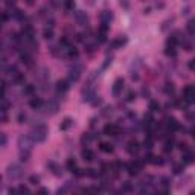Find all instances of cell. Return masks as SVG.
<instances>
[{
    "label": "cell",
    "mask_w": 195,
    "mask_h": 195,
    "mask_svg": "<svg viewBox=\"0 0 195 195\" xmlns=\"http://www.w3.org/2000/svg\"><path fill=\"white\" fill-rule=\"evenodd\" d=\"M31 136H32L34 142H44V140H46V136H47V128H46V125L38 123L37 127H34Z\"/></svg>",
    "instance_id": "6da1fadb"
},
{
    "label": "cell",
    "mask_w": 195,
    "mask_h": 195,
    "mask_svg": "<svg viewBox=\"0 0 195 195\" xmlns=\"http://www.w3.org/2000/svg\"><path fill=\"white\" fill-rule=\"evenodd\" d=\"M6 175H8V179H11V180H19L23 177V168L17 163L9 165L6 169Z\"/></svg>",
    "instance_id": "7a4b0ae2"
},
{
    "label": "cell",
    "mask_w": 195,
    "mask_h": 195,
    "mask_svg": "<svg viewBox=\"0 0 195 195\" xmlns=\"http://www.w3.org/2000/svg\"><path fill=\"white\" fill-rule=\"evenodd\" d=\"M32 143H34V139H32L31 134H23V136L19 137V146H20V149H31Z\"/></svg>",
    "instance_id": "3957f363"
},
{
    "label": "cell",
    "mask_w": 195,
    "mask_h": 195,
    "mask_svg": "<svg viewBox=\"0 0 195 195\" xmlns=\"http://www.w3.org/2000/svg\"><path fill=\"white\" fill-rule=\"evenodd\" d=\"M70 84H72V82H70L69 79H61V81H58L57 82V92H58V95L64 96V93L69 90Z\"/></svg>",
    "instance_id": "277c9868"
},
{
    "label": "cell",
    "mask_w": 195,
    "mask_h": 195,
    "mask_svg": "<svg viewBox=\"0 0 195 195\" xmlns=\"http://www.w3.org/2000/svg\"><path fill=\"white\" fill-rule=\"evenodd\" d=\"M165 127L168 128V131H179L181 128V125L179 122H177L174 118H166L165 120Z\"/></svg>",
    "instance_id": "5b68a950"
},
{
    "label": "cell",
    "mask_w": 195,
    "mask_h": 195,
    "mask_svg": "<svg viewBox=\"0 0 195 195\" xmlns=\"http://www.w3.org/2000/svg\"><path fill=\"white\" fill-rule=\"evenodd\" d=\"M104 133H105L107 136H113V137H116L118 134H120L119 127H118V125H113V123H108V125H105V127H104Z\"/></svg>",
    "instance_id": "8992f818"
},
{
    "label": "cell",
    "mask_w": 195,
    "mask_h": 195,
    "mask_svg": "<svg viewBox=\"0 0 195 195\" xmlns=\"http://www.w3.org/2000/svg\"><path fill=\"white\" fill-rule=\"evenodd\" d=\"M194 95H195V87L194 85H188L183 90V93H181V96H183V99H186V101H189V102H192V99H194Z\"/></svg>",
    "instance_id": "52a82bcc"
},
{
    "label": "cell",
    "mask_w": 195,
    "mask_h": 195,
    "mask_svg": "<svg viewBox=\"0 0 195 195\" xmlns=\"http://www.w3.org/2000/svg\"><path fill=\"white\" fill-rule=\"evenodd\" d=\"M122 90H123V79L122 78H118L116 81H114V84H113V96H119L120 93H122Z\"/></svg>",
    "instance_id": "ba28073f"
},
{
    "label": "cell",
    "mask_w": 195,
    "mask_h": 195,
    "mask_svg": "<svg viewBox=\"0 0 195 195\" xmlns=\"http://www.w3.org/2000/svg\"><path fill=\"white\" fill-rule=\"evenodd\" d=\"M139 149H140V145H139V142H136V140H130L127 143V151L130 154H137Z\"/></svg>",
    "instance_id": "9c48e42d"
},
{
    "label": "cell",
    "mask_w": 195,
    "mask_h": 195,
    "mask_svg": "<svg viewBox=\"0 0 195 195\" xmlns=\"http://www.w3.org/2000/svg\"><path fill=\"white\" fill-rule=\"evenodd\" d=\"M11 17H12V19H15V20H19V22H22V23L26 20L24 12L22 9H15V8H14V9H11Z\"/></svg>",
    "instance_id": "30bf717a"
},
{
    "label": "cell",
    "mask_w": 195,
    "mask_h": 195,
    "mask_svg": "<svg viewBox=\"0 0 195 195\" xmlns=\"http://www.w3.org/2000/svg\"><path fill=\"white\" fill-rule=\"evenodd\" d=\"M29 105H31V108H34V110L41 108V107H43V101H41V98H38V96H32V98H31V101H29Z\"/></svg>",
    "instance_id": "8fae6325"
},
{
    "label": "cell",
    "mask_w": 195,
    "mask_h": 195,
    "mask_svg": "<svg viewBox=\"0 0 195 195\" xmlns=\"http://www.w3.org/2000/svg\"><path fill=\"white\" fill-rule=\"evenodd\" d=\"M46 108H47V113L55 114V113L58 111V108H60V104H58L55 99H52V101H49V102L46 104Z\"/></svg>",
    "instance_id": "7c38bea8"
},
{
    "label": "cell",
    "mask_w": 195,
    "mask_h": 195,
    "mask_svg": "<svg viewBox=\"0 0 195 195\" xmlns=\"http://www.w3.org/2000/svg\"><path fill=\"white\" fill-rule=\"evenodd\" d=\"M75 19H76V22L81 24V26H85V24L88 23L87 15H85V12H82V11H78V12L75 14Z\"/></svg>",
    "instance_id": "4fadbf2b"
},
{
    "label": "cell",
    "mask_w": 195,
    "mask_h": 195,
    "mask_svg": "<svg viewBox=\"0 0 195 195\" xmlns=\"http://www.w3.org/2000/svg\"><path fill=\"white\" fill-rule=\"evenodd\" d=\"M111 20H113V12H111V11L105 9V11H102V12H101V22H102V23L110 24V22H111Z\"/></svg>",
    "instance_id": "5bb4252c"
},
{
    "label": "cell",
    "mask_w": 195,
    "mask_h": 195,
    "mask_svg": "<svg viewBox=\"0 0 195 195\" xmlns=\"http://www.w3.org/2000/svg\"><path fill=\"white\" fill-rule=\"evenodd\" d=\"M79 75H81V70L72 67V69H70V72H69V81L70 82H76L79 79Z\"/></svg>",
    "instance_id": "9a60e30c"
},
{
    "label": "cell",
    "mask_w": 195,
    "mask_h": 195,
    "mask_svg": "<svg viewBox=\"0 0 195 195\" xmlns=\"http://www.w3.org/2000/svg\"><path fill=\"white\" fill-rule=\"evenodd\" d=\"M82 158L87 160V162H93L95 160V153L92 151V149L85 148V149H82Z\"/></svg>",
    "instance_id": "2e32d148"
},
{
    "label": "cell",
    "mask_w": 195,
    "mask_h": 195,
    "mask_svg": "<svg viewBox=\"0 0 195 195\" xmlns=\"http://www.w3.org/2000/svg\"><path fill=\"white\" fill-rule=\"evenodd\" d=\"M35 85L34 84H28V85H24V88H23V95H26V96H35Z\"/></svg>",
    "instance_id": "e0dca14e"
},
{
    "label": "cell",
    "mask_w": 195,
    "mask_h": 195,
    "mask_svg": "<svg viewBox=\"0 0 195 195\" xmlns=\"http://www.w3.org/2000/svg\"><path fill=\"white\" fill-rule=\"evenodd\" d=\"M5 72H6V75L8 76H11V78H14V76H17L20 72H19V69H17V66H9V67H6L5 69Z\"/></svg>",
    "instance_id": "ac0fdd59"
},
{
    "label": "cell",
    "mask_w": 195,
    "mask_h": 195,
    "mask_svg": "<svg viewBox=\"0 0 195 195\" xmlns=\"http://www.w3.org/2000/svg\"><path fill=\"white\" fill-rule=\"evenodd\" d=\"M194 162H195V156L191 151H186L184 153V157H183V163L184 165H189V163H194Z\"/></svg>",
    "instance_id": "d6986e66"
},
{
    "label": "cell",
    "mask_w": 195,
    "mask_h": 195,
    "mask_svg": "<svg viewBox=\"0 0 195 195\" xmlns=\"http://www.w3.org/2000/svg\"><path fill=\"white\" fill-rule=\"evenodd\" d=\"M72 123H73V120H72V119H70V118H66L63 122H61L60 130H61V131H66V130H69L70 127H72Z\"/></svg>",
    "instance_id": "ffe728a7"
},
{
    "label": "cell",
    "mask_w": 195,
    "mask_h": 195,
    "mask_svg": "<svg viewBox=\"0 0 195 195\" xmlns=\"http://www.w3.org/2000/svg\"><path fill=\"white\" fill-rule=\"evenodd\" d=\"M43 37L46 38V40H52L54 38V28H44V31H43Z\"/></svg>",
    "instance_id": "44dd1931"
},
{
    "label": "cell",
    "mask_w": 195,
    "mask_h": 195,
    "mask_svg": "<svg viewBox=\"0 0 195 195\" xmlns=\"http://www.w3.org/2000/svg\"><path fill=\"white\" fill-rule=\"evenodd\" d=\"M31 157V149H20V160L22 162H28Z\"/></svg>",
    "instance_id": "7402d4cb"
},
{
    "label": "cell",
    "mask_w": 195,
    "mask_h": 195,
    "mask_svg": "<svg viewBox=\"0 0 195 195\" xmlns=\"http://www.w3.org/2000/svg\"><path fill=\"white\" fill-rule=\"evenodd\" d=\"M163 90H165V93L166 95H174V92H175V87H174V84L172 82H166L165 84V87H163Z\"/></svg>",
    "instance_id": "603a6c76"
},
{
    "label": "cell",
    "mask_w": 195,
    "mask_h": 195,
    "mask_svg": "<svg viewBox=\"0 0 195 195\" xmlns=\"http://www.w3.org/2000/svg\"><path fill=\"white\" fill-rule=\"evenodd\" d=\"M153 143H154V140L151 136H146V139L143 140V148L148 149V151H151V148H153Z\"/></svg>",
    "instance_id": "cb8c5ba5"
},
{
    "label": "cell",
    "mask_w": 195,
    "mask_h": 195,
    "mask_svg": "<svg viewBox=\"0 0 195 195\" xmlns=\"http://www.w3.org/2000/svg\"><path fill=\"white\" fill-rule=\"evenodd\" d=\"M101 151H104V153H113V145L102 142V143H101Z\"/></svg>",
    "instance_id": "d4e9b609"
},
{
    "label": "cell",
    "mask_w": 195,
    "mask_h": 195,
    "mask_svg": "<svg viewBox=\"0 0 195 195\" xmlns=\"http://www.w3.org/2000/svg\"><path fill=\"white\" fill-rule=\"evenodd\" d=\"M160 184L163 186V188L166 189V191H169V188H171V180L169 179H168V177H162V179H160Z\"/></svg>",
    "instance_id": "484cf974"
},
{
    "label": "cell",
    "mask_w": 195,
    "mask_h": 195,
    "mask_svg": "<svg viewBox=\"0 0 195 195\" xmlns=\"http://www.w3.org/2000/svg\"><path fill=\"white\" fill-rule=\"evenodd\" d=\"M12 82L14 84H24V75L23 73H19L17 76L12 78Z\"/></svg>",
    "instance_id": "4316f807"
},
{
    "label": "cell",
    "mask_w": 195,
    "mask_h": 195,
    "mask_svg": "<svg viewBox=\"0 0 195 195\" xmlns=\"http://www.w3.org/2000/svg\"><path fill=\"white\" fill-rule=\"evenodd\" d=\"M76 162L73 160V158H69V160H67V169L70 171V172H73L75 169H76Z\"/></svg>",
    "instance_id": "83f0119b"
},
{
    "label": "cell",
    "mask_w": 195,
    "mask_h": 195,
    "mask_svg": "<svg viewBox=\"0 0 195 195\" xmlns=\"http://www.w3.org/2000/svg\"><path fill=\"white\" fill-rule=\"evenodd\" d=\"M188 32L192 34V35H195V19L189 20V23H188Z\"/></svg>",
    "instance_id": "f1b7e54d"
},
{
    "label": "cell",
    "mask_w": 195,
    "mask_h": 195,
    "mask_svg": "<svg viewBox=\"0 0 195 195\" xmlns=\"http://www.w3.org/2000/svg\"><path fill=\"white\" fill-rule=\"evenodd\" d=\"M67 57H69V58H76V57H78V50H76L73 46L69 47V49H67Z\"/></svg>",
    "instance_id": "f546056e"
},
{
    "label": "cell",
    "mask_w": 195,
    "mask_h": 195,
    "mask_svg": "<svg viewBox=\"0 0 195 195\" xmlns=\"http://www.w3.org/2000/svg\"><path fill=\"white\" fill-rule=\"evenodd\" d=\"M149 110L151 111H160V104L156 102V101H151L149 102Z\"/></svg>",
    "instance_id": "4dcf8cb0"
},
{
    "label": "cell",
    "mask_w": 195,
    "mask_h": 195,
    "mask_svg": "<svg viewBox=\"0 0 195 195\" xmlns=\"http://www.w3.org/2000/svg\"><path fill=\"white\" fill-rule=\"evenodd\" d=\"M184 171V163H181V165H174V174H181Z\"/></svg>",
    "instance_id": "1f68e13d"
},
{
    "label": "cell",
    "mask_w": 195,
    "mask_h": 195,
    "mask_svg": "<svg viewBox=\"0 0 195 195\" xmlns=\"http://www.w3.org/2000/svg\"><path fill=\"white\" fill-rule=\"evenodd\" d=\"M64 8L67 11H72L73 8H75V3H73V0H64Z\"/></svg>",
    "instance_id": "d6a6232c"
},
{
    "label": "cell",
    "mask_w": 195,
    "mask_h": 195,
    "mask_svg": "<svg viewBox=\"0 0 195 195\" xmlns=\"http://www.w3.org/2000/svg\"><path fill=\"white\" fill-rule=\"evenodd\" d=\"M122 192H131L133 191V184L130 183V181H127V183H123L122 184V189H120Z\"/></svg>",
    "instance_id": "836d02e7"
},
{
    "label": "cell",
    "mask_w": 195,
    "mask_h": 195,
    "mask_svg": "<svg viewBox=\"0 0 195 195\" xmlns=\"http://www.w3.org/2000/svg\"><path fill=\"white\" fill-rule=\"evenodd\" d=\"M181 46L186 49V50H192V43L189 40H181Z\"/></svg>",
    "instance_id": "e575fe53"
},
{
    "label": "cell",
    "mask_w": 195,
    "mask_h": 195,
    "mask_svg": "<svg viewBox=\"0 0 195 195\" xmlns=\"http://www.w3.org/2000/svg\"><path fill=\"white\" fill-rule=\"evenodd\" d=\"M165 54H166L168 57H172V58H174V57L177 55V52H175V49H174V47H168V46H166V50H165Z\"/></svg>",
    "instance_id": "d590c367"
},
{
    "label": "cell",
    "mask_w": 195,
    "mask_h": 195,
    "mask_svg": "<svg viewBox=\"0 0 195 195\" xmlns=\"http://www.w3.org/2000/svg\"><path fill=\"white\" fill-rule=\"evenodd\" d=\"M134 99H136V93L134 92H128L127 96H125V101L127 102H131V101H134Z\"/></svg>",
    "instance_id": "8d00e7d4"
},
{
    "label": "cell",
    "mask_w": 195,
    "mask_h": 195,
    "mask_svg": "<svg viewBox=\"0 0 195 195\" xmlns=\"http://www.w3.org/2000/svg\"><path fill=\"white\" fill-rule=\"evenodd\" d=\"M92 139H93V136H90L88 133H85V134L81 137V142H82V143H88V142H90Z\"/></svg>",
    "instance_id": "74e56055"
},
{
    "label": "cell",
    "mask_w": 195,
    "mask_h": 195,
    "mask_svg": "<svg viewBox=\"0 0 195 195\" xmlns=\"http://www.w3.org/2000/svg\"><path fill=\"white\" fill-rule=\"evenodd\" d=\"M179 149H180V151H183V153L189 151V148H188V143H186V142H180V143H179Z\"/></svg>",
    "instance_id": "f35d334b"
},
{
    "label": "cell",
    "mask_w": 195,
    "mask_h": 195,
    "mask_svg": "<svg viewBox=\"0 0 195 195\" xmlns=\"http://www.w3.org/2000/svg\"><path fill=\"white\" fill-rule=\"evenodd\" d=\"M29 183H31V184H38V183H40V177L31 175V177H29Z\"/></svg>",
    "instance_id": "ab89813d"
},
{
    "label": "cell",
    "mask_w": 195,
    "mask_h": 195,
    "mask_svg": "<svg viewBox=\"0 0 195 195\" xmlns=\"http://www.w3.org/2000/svg\"><path fill=\"white\" fill-rule=\"evenodd\" d=\"M107 31H108V24H107V23H101L99 32H101V34H107Z\"/></svg>",
    "instance_id": "60d3db41"
},
{
    "label": "cell",
    "mask_w": 195,
    "mask_h": 195,
    "mask_svg": "<svg viewBox=\"0 0 195 195\" xmlns=\"http://www.w3.org/2000/svg\"><path fill=\"white\" fill-rule=\"evenodd\" d=\"M101 102H102V101H101V96H96V95H95V98L92 99V102H90V104H92V105H95V107H96V105H99Z\"/></svg>",
    "instance_id": "b9f144b4"
},
{
    "label": "cell",
    "mask_w": 195,
    "mask_h": 195,
    "mask_svg": "<svg viewBox=\"0 0 195 195\" xmlns=\"http://www.w3.org/2000/svg\"><path fill=\"white\" fill-rule=\"evenodd\" d=\"M95 49H96L95 44H85V50H87V54H93Z\"/></svg>",
    "instance_id": "7bdbcfd3"
},
{
    "label": "cell",
    "mask_w": 195,
    "mask_h": 195,
    "mask_svg": "<svg viewBox=\"0 0 195 195\" xmlns=\"http://www.w3.org/2000/svg\"><path fill=\"white\" fill-rule=\"evenodd\" d=\"M111 113H113V107H105L102 110V116H110Z\"/></svg>",
    "instance_id": "ee69618b"
},
{
    "label": "cell",
    "mask_w": 195,
    "mask_h": 195,
    "mask_svg": "<svg viewBox=\"0 0 195 195\" xmlns=\"http://www.w3.org/2000/svg\"><path fill=\"white\" fill-rule=\"evenodd\" d=\"M19 194H23V195H24V194H29V189L26 188V186L20 184V186H19Z\"/></svg>",
    "instance_id": "f6af8a7d"
},
{
    "label": "cell",
    "mask_w": 195,
    "mask_h": 195,
    "mask_svg": "<svg viewBox=\"0 0 195 195\" xmlns=\"http://www.w3.org/2000/svg\"><path fill=\"white\" fill-rule=\"evenodd\" d=\"M96 40H98V43H104V41H105V34L98 32V35H96Z\"/></svg>",
    "instance_id": "bcb514c9"
},
{
    "label": "cell",
    "mask_w": 195,
    "mask_h": 195,
    "mask_svg": "<svg viewBox=\"0 0 195 195\" xmlns=\"http://www.w3.org/2000/svg\"><path fill=\"white\" fill-rule=\"evenodd\" d=\"M153 165H163V158L154 156V158H153Z\"/></svg>",
    "instance_id": "7dc6e473"
},
{
    "label": "cell",
    "mask_w": 195,
    "mask_h": 195,
    "mask_svg": "<svg viewBox=\"0 0 195 195\" xmlns=\"http://www.w3.org/2000/svg\"><path fill=\"white\" fill-rule=\"evenodd\" d=\"M184 113H186V119H188V120H195V113H191L189 110L184 111Z\"/></svg>",
    "instance_id": "c3c4849f"
},
{
    "label": "cell",
    "mask_w": 195,
    "mask_h": 195,
    "mask_svg": "<svg viewBox=\"0 0 195 195\" xmlns=\"http://www.w3.org/2000/svg\"><path fill=\"white\" fill-rule=\"evenodd\" d=\"M5 5L9 8V9H14V6H15V2L14 0H5Z\"/></svg>",
    "instance_id": "681fc988"
},
{
    "label": "cell",
    "mask_w": 195,
    "mask_h": 195,
    "mask_svg": "<svg viewBox=\"0 0 195 195\" xmlns=\"http://www.w3.org/2000/svg\"><path fill=\"white\" fill-rule=\"evenodd\" d=\"M119 5H120L122 8H125V9H128V8H130V2H128V0H120Z\"/></svg>",
    "instance_id": "f907efd6"
},
{
    "label": "cell",
    "mask_w": 195,
    "mask_h": 195,
    "mask_svg": "<svg viewBox=\"0 0 195 195\" xmlns=\"http://www.w3.org/2000/svg\"><path fill=\"white\" fill-rule=\"evenodd\" d=\"M17 120H19V123H24V120H26V114H24V113H20V114H19V118H17Z\"/></svg>",
    "instance_id": "816d5d0a"
},
{
    "label": "cell",
    "mask_w": 195,
    "mask_h": 195,
    "mask_svg": "<svg viewBox=\"0 0 195 195\" xmlns=\"http://www.w3.org/2000/svg\"><path fill=\"white\" fill-rule=\"evenodd\" d=\"M8 20H9V14H8V12H3V14H2V23H6Z\"/></svg>",
    "instance_id": "f5cc1de1"
},
{
    "label": "cell",
    "mask_w": 195,
    "mask_h": 195,
    "mask_svg": "<svg viewBox=\"0 0 195 195\" xmlns=\"http://www.w3.org/2000/svg\"><path fill=\"white\" fill-rule=\"evenodd\" d=\"M0 137H2V143H0V145H2V148H5L6 146V134L2 133V136H0Z\"/></svg>",
    "instance_id": "db71d44e"
},
{
    "label": "cell",
    "mask_w": 195,
    "mask_h": 195,
    "mask_svg": "<svg viewBox=\"0 0 195 195\" xmlns=\"http://www.w3.org/2000/svg\"><path fill=\"white\" fill-rule=\"evenodd\" d=\"M169 23H172V19H171V20H166V22L163 23V26H162V29H163V31H166L168 28H169Z\"/></svg>",
    "instance_id": "11a10c76"
},
{
    "label": "cell",
    "mask_w": 195,
    "mask_h": 195,
    "mask_svg": "<svg viewBox=\"0 0 195 195\" xmlns=\"http://www.w3.org/2000/svg\"><path fill=\"white\" fill-rule=\"evenodd\" d=\"M142 96H143L145 99L149 98V90H148V88H142Z\"/></svg>",
    "instance_id": "9f6ffc18"
},
{
    "label": "cell",
    "mask_w": 195,
    "mask_h": 195,
    "mask_svg": "<svg viewBox=\"0 0 195 195\" xmlns=\"http://www.w3.org/2000/svg\"><path fill=\"white\" fill-rule=\"evenodd\" d=\"M46 14H47V9H46V8H41L40 12H38V15H40V17H46Z\"/></svg>",
    "instance_id": "6f0895ef"
},
{
    "label": "cell",
    "mask_w": 195,
    "mask_h": 195,
    "mask_svg": "<svg viewBox=\"0 0 195 195\" xmlns=\"http://www.w3.org/2000/svg\"><path fill=\"white\" fill-rule=\"evenodd\" d=\"M189 69L191 70H195V60H191L189 61Z\"/></svg>",
    "instance_id": "680465c9"
},
{
    "label": "cell",
    "mask_w": 195,
    "mask_h": 195,
    "mask_svg": "<svg viewBox=\"0 0 195 195\" xmlns=\"http://www.w3.org/2000/svg\"><path fill=\"white\" fill-rule=\"evenodd\" d=\"M75 37H76V41H84V38H82L84 35H82V34H76Z\"/></svg>",
    "instance_id": "91938a15"
},
{
    "label": "cell",
    "mask_w": 195,
    "mask_h": 195,
    "mask_svg": "<svg viewBox=\"0 0 195 195\" xmlns=\"http://www.w3.org/2000/svg\"><path fill=\"white\" fill-rule=\"evenodd\" d=\"M189 11H191V8H189V6H186L184 9L181 11V14H183V15H188V14H189Z\"/></svg>",
    "instance_id": "94428289"
},
{
    "label": "cell",
    "mask_w": 195,
    "mask_h": 195,
    "mask_svg": "<svg viewBox=\"0 0 195 195\" xmlns=\"http://www.w3.org/2000/svg\"><path fill=\"white\" fill-rule=\"evenodd\" d=\"M110 64H111V58H107V60H105V63H104V69L108 67Z\"/></svg>",
    "instance_id": "6125c7cd"
},
{
    "label": "cell",
    "mask_w": 195,
    "mask_h": 195,
    "mask_svg": "<svg viewBox=\"0 0 195 195\" xmlns=\"http://www.w3.org/2000/svg\"><path fill=\"white\" fill-rule=\"evenodd\" d=\"M131 79H133V81H137V79H139V75H137V73H131Z\"/></svg>",
    "instance_id": "be15d7a7"
},
{
    "label": "cell",
    "mask_w": 195,
    "mask_h": 195,
    "mask_svg": "<svg viewBox=\"0 0 195 195\" xmlns=\"http://www.w3.org/2000/svg\"><path fill=\"white\" fill-rule=\"evenodd\" d=\"M189 133H191V136H192V137L195 139V127H192V128L189 130Z\"/></svg>",
    "instance_id": "e7e4bbea"
},
{
    "label": "cell",
    "mask_w": 195,
    "mask_h": 195,
    "mask_svg": "<svg viewBox=\"0 0 195 195\" xmlns=\"http://www.w3.org/2000/svg\"><path fill=\"white\" fill-rule=\"evenodd\" d=\"M26 3H28V5H32V3H34V0H26Z\"/></svg>",
    "instance_id": "03108f58"
},
{
    "label": "cell",
    "mask_w": 195,
    "mask_h": 195,
    "mask_svg": "<svg viewBox=\"0 0 195 195\" xmlns=\"http://www.w3.org/2000/svg\"><path fill=\"white\" fill-rule=\"evenodd\" d=\"M52 2H54V3H57V0H52Z\"/></svg>",
    "instance_id": "003e7915"
}]
</instances>
